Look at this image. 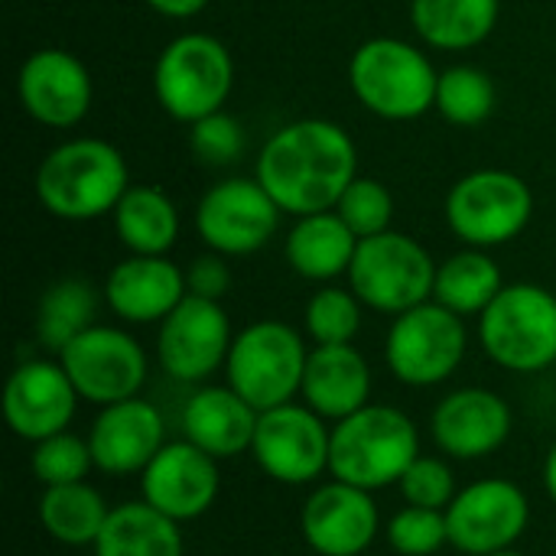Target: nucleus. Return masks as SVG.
I'll return each instance as SVG.
<instances>
[{"label":"nucleus","mask_w":556,"mask_h":556,"mask_svg":"<svg viewBox=\"0 0 556 556\" xmlns=\"http://www.w3.org/2000/svg\"><path fill=\"white\" fill-rule=\"evenodd\" d=\"M352 137L332 121H296L280 127L261 150L257 179L287 215L332 212L358 176Z\"/></svg>","instance_id":"1"},{"label":"nucleus","mask_w":556,"mask_h":556,"mask_svg":"<svg viewBox=\"0 0 556 556\" xmlns=\"http://www.w3.org/2000/svg\"><path fill=\"white\" fill-rule=\"evenodd\" d=\"M130 189L127 160L98 137H78L46 153L36 173L42 208L65 222H91L114 212Z\"/></svg>","instance_id":"2"},{"label":"nucleus","mask_w":556,"mask_h":556,"mask_svg":"<svg viewBox=\"0 0 556 556\" xmlns=\"http://www.w3.org/2000/svg\"><path fill=\"white\" fill-rule=\"evenodd\" d=\"M420 456V433L414 420L388 404H368L332 427L329 472L339 482L365 492L401 482L407 466Z\"/></svg>","instance_id":"3"},{"label":"nucleus","mask_w":556,"mask_h":556,"mask_svg":"<svg viewBox=\"0 0 556 556\" xmlns=\"http://www.w3.org/2000/svg\"><path fill=\"white\" fill-rule=\"evenodd\" d=\"M349 81L355 98L371 114L388 121H414L437 104L440 72L417 46L378 36L355 49Z\"/></svg>","instance_id":"4"},{"label":"nucleus","mask_w":556,"mask_h":556,"mask_svg":"<svg viewBox=\"0 0 556 556\" xmlns=\"http://www.w3.org/2000/svg\"><path fill=\"white\" fill-rule=\"evenodd\" d=\"M485 355L518 375H538L556 365V296L538 283H511L479 316Z\"/></svg>","instance_id":"5"},{"label":"nucleus","mask_w":556,"mask_h":556,"mask_svg":"<svg viewBox=\"0 0 556 556\" xmlns=\"http://www.w3.org/2000/svg\"><path fill=\"white\" fill-rule=\"evenodd\" d=\"M309 349L303 336L277 319H261L241 329L231 342L225 375L228 384L257 410L290 404L303 388Z\"/></svg>","instance_id":"6"},{"label":"nucleus","mask_w":556,"mask_h":556,"mask_svg":"<svg viewBox=\"0 0 556 556\" xmlns=\"http://www.w3.org/2000/svg\"><path fill=\"white\" fill-rule=\"evenodd\" d=\"M235 88L231 52L208 33L176 36L156 59L153 91L166 114L195 124L225 108Z\"/></svg>","instance_id":"7"},{"label":"nucleus","mask_w":556,"mask_h":556,"mask_svg":"<svg viewBox=\"0 0 556 556\" xmlns=\"http://www.w3.org/2000/svg\"><path fill=\"white\" fill-rule=\"evenodd\" d=\"M349 283L368 309L401 316L433 300L437 264L414 238L384 231L358 241Z\"/></svg>","instance_id":"8"},{"label":"nucleus","mask_w":556,"mask_h":556,"mask_svg":"<svg viewBox=\"0 0 556 556\" xmlns=\"http://www.w3.org/2000/svg\"><path fill=\"white\" fill-rule=\"evenodd\" d=\"M466 349L469 332L463 316L430 300L394 316V326L384 342V358L401 384L437 388L456 375L466 358Z\"/></svg>","instance_id":"9"},{"label":"nucleus","mask_w":556,"mask_h":556,"mask_svg":"<svg viewBox=\"0 0 556 556\" xmlns=\"http://www.w3.org/2000/svg\"><path fill=\"white\" fill-rule=\"evenodd\" d=\"M534 212L528 182L508 169H479L463 176L446 199V222L469 248H495L518 238Z\"/></svg>","instance_id":"10"},{"label":"nucleus","mask_w":556,"mask_h":556,"mask_svg":"<svg viewBox=\"0 0 556 556\" xmlns=\"http://www.w3.org/2000/svg\"><path fill=\"white\" fill-rule=\"evenodd\" d=\"M59 362L78 397L98 407L140 397L150 371L143 345L117 326L85 329L59 352Z\"/></svg>","instance_id":"11"},{"label":"nucleus","mask_w":556,"mask_h":556,"mask_svg":"<svg viewBox=\"0 0 556 556\" xmlns=\"http://www.w3.org/2000/svg\"><path fill=\"white\" fill-rule=\"evenodd\" d=\"M332 430L306 404H280L264 410L254 430L251 456L264 476L283 485H309L329 472Z\"/></svg>","instance_id":"12"},{"label":"nucleus","mask_w":556,"mask_h":556,"mask_svg":"<svg viewBox=\"0 0 556 556\" xmlns=\"http://www.w3.org/2000/svg\"><path fill=\"white\" fill-rule=\"evenodd\" d=\"M531 525V502L511 479H479L446 508L450 547L466 556L511 551Z\"/></svg>","instance_id":"13"},{"label":"nucleus","mask_w":556,"mask_h":556,"mask_svg":"<svg viewBox=\"0 0 556 556\" xmlns=\"http://www.w3.org/2000/svg\"><path fill=\"white\" fill-rule=\"evenodd\" d=\"M231 323L218 300L186 293V300L160 323L156 358L160 368L179 384H202L231 352Z\"/></svg>","instance_id":"14"},{"label":"nucleus","mask_w":556,"mask_h":556,"mask_svg":"<svg viewBox=\"0 0 556 556\" xmlns=\"http://www.w3.org/2000/svg\"><path fill=\"white\" fill-rule=\"evenodd\" d=\"M280 225V205L261 179H225L212 186L195 208V231L208 251L244 257L261 251Z\"/></svg>","instance_id":"15"},{"label":"nucleus","mask_w":556,"mask_h":556,"mask_svg":"<svg viewBox=\"0 0 556 556\" xmlns=\"http://www.w3.org/2000/svg\"><path fill=\"white\" fill-rule=\"evenodd\" d=\"M222 489L218 459L202 453L195 443H166L153 463L140 472V495L150 508L173 518L176 525L195 521L212 511Z\"/></svg>","instance_id":"16"},{"label":"nucleus","mask_w":556,"mask_h":556,"mask_svg":"<svg viewBox=\"0 0 556 556\" xmlns=\"http://www.w3.org/2000/svg\"><path fill=\"white\" fill-rule=\"evenodd\" d=\"M300 534L316 556H362L381 534V515L371 492L332 479L303 502Z\"/></svg>","instance_id":"17"},{"label":"nucleus","mask_w":556,"mask_h":556,"mask_svg":"<svg viewBox=\"0 0 556 556\" xmlns=\"http://www.w3.org/2000/svg\"><path fill=\"white\" fill-rule=\"evenodd\" d=\"M515 427L511 404L489 388H459L430 414V437L450 459L472 463L498 453Z\"/></svg>","instance_id":"18"},{"label":"nucleus","mask_w":556,"mask_h":556,"mask_svg":"<svg viewBox=\"0 0 556 556\" xmlns=\"http://www.w3.org/2000/svg\"><path fill=\"white\" fill-rule=\"evenodd\" d=\"M78 401L81 397L72 378L65 375L62 362L33 358L10 375L3 388V417L13 437L39 443L68 430Z\"/></svg>","instance_id":"19"},{"label":"nucleus","mask_w":556,"mask_h":556,"mask_svg":"<svg viewBox=\"0 0 556 556\" xmlns=\"http://www.w3.org/2000/svg\"><path fill=\"white\" fill-rule=\"evenodd\" d=\"M16 94L23 111L55 130L75 127L91 108L88 68L65 49L33 52L16 75Z\"/></svg>","instance_id":"20"},{"label":"nucleus","mask_w":556,"mask_h":556,"mask_svg":"<svg viewBox=\"0 0 556 556\" xmlns=\"http://www.w3.org/2000/svg\"><path fill=\"white\" fill-rule=\"evenodd\" d=\"M88 446L94 469L104 476H134L143 472L153 456L166 446V424L156 404L143 397L117 401L101 407L91 424Z\"/></svg>","instance_id":"21"},{"label":"nucleus","mask_w":556,"mask_h":556,"mask_svg":"<svg viewBox=\"0 0 556 556\" xmlns=\"http://www.w3.org/2000/svg\"><path fill=\"white\" fill-rule=\"evenodd\" d=\"M186 274L166 261V254H130L108 274L104 283L111 313L134 326L163 323L186 300Z\"/></svg>","instance_id":"22"},{"label":"nucleus","mask_w":556,"mask_h":556,"mask_svg":"<svg viewBox=\"0 0 556 556\" xmlns=\"http://www.w3.org/2000/svg\"><path fill=\"white\" fill-rule=\"evenodd\" d=\"M261 414L231 388H199L182 407V440L195 443L202 453L222 459H235L251 453L254 430Z\"/></svg>","instance_id":"23"},{"label":"nucleus","mask_w":556,"mask_h":556,"mask_svg":"<svg viewBox=\"0 0 556 556\" xmlns=\"http://www.w3.org/2000/svg\"><path fill=\"white\" fill-rule=\"evenodd\" d=\"M300 397L323 420H345L368 407L371 368L355 345H316L306 358Z\"/></svg>","instance_id":"24"},{"label":"nucleus","mask_w":556,"mask_h":556,"mask_svg":"<svg viewBox=\"0 0 556 556\" xmlns=\"http://www.w3.org/2000/svg\"><path fill=\"white\" fill-rule=\"evenodd\" d=\"M358 251V235L339 218V212L303 215L287 235L290 267L316 283H329L339 274H349Z\"/></svg>","instance_id":"25"},{"label":"nucleus","mask_w":556,"mask_h":556,"mask_svg":"<svg viewBox=\"0 0 556 556\" xmlns=\"http://www.w3.org/2000/svg\"><path fill=\"white\" fill-rule=\"evenodd\" d=\"M91 551L94 556H186V544L179 525L140 498L111 508Z\"/></svg>","instance_id":"26"},{"label":"nucleus","mask_w":556,"mask_h":556,"mask_svg":"<svg viewBox=\"0 0 556 556\" xmlns=\"http://www.w3.org/2000/svg\"><path fill=\"white\" fill-rule=\"evenodd\" d=\"M410 20L433 49L459 52L479 46L498 23V0H414Z\"/></svg>","instance_id":"27"},{"label":"nucleus","mask_w":556,"mask_h":556,"mask_svg":"<svg viewBox=\"0 0 556 556\" xmlns=\"http://www.w3.org/2000/svg\"><path fill=\"white\" fill-rule=\"evenodd\" d=\"M36 515L52 541L65 547H94L101 528L108 525L111 505L94 485L72 482V485L42 489Z\"/></svg>","instance_id":"28"},{"label":"nucleus","mask_w":556,"mask_h":556,"mask_svg":"<svg viewBox=\"0 0 556 556\" xmlns=\"http://www.w3.org/2000/svg\"><path fill=\"white\" fill-rule=\"evenodd\" d=\"M114 228L130 254H166L179 238V212L156 186H130L114 208Z\"/></svg>","instance_id":"29"},{"label":"nucleus","mask_w":556,"mask_h":556,"mask_svg":"<svg viewBox=\"0 0 556 556\" xmlns=\"http://www.w3.org/2000/svg\"><path fill=\"white\" fill-rule=\"evenodd\" d=\"M502 287L505 283L498 264L485 251L469 248L437 267L433 300L466 319V316H482L492 306V300L502 293Z\"/></svg>","instance_id":"30"},{"label":"nucleus","mask_w":556,"mask_h":556,"mask_svg":"<svg viewBox=\"0 0 556 556\" xmlns=\"http://www.w3.org/2000/svg\"><path fill=\"white\" fill-rule=\"evenodd\" d=\"M94 313H98V293L88 280L65 277L52 283L36 309L39 345L49 352H62L72 339H78L85 329L94 326Z\"/></svg>","instance_id":"31"},{"label":"nucleus","mask_w":556,"mask_h":556,"mask_svg":"<svg viewBox=\"0 0 556 556\" xmlns=\"http://www.w3.org/2000/svg\"><path fill=\"white\" fill-rule=\"evenodd\" d=\"M450 124L476 127L495 111V85L476 65H453L437 81V104Z\"/></svg>","instance_id":"32"},{"label":"nucleus","mask_w":556,"mask_h":556,"mask_svg":"<svg viewBox=\"0 0 556 556\" xmlns=\"http://www.w3.org/2000/svg\"><path fill=\"white\" fill-rule=\"evenodd\" d=\"M362 300L355 290L323 287L306 303V332L316 345H352L362 329Z\"/></svg>","instance_id":"33"},{"label":"nucleus","mask_w":556,"mask_h":556,"mask_svg":"<svg viewBox=\"0 0 556 556\" xmlns=\"http://www.w3.org/2000/svg\"><path fill=\"white\" fill-rule=\"evenodd\" d=\"M29 469H33V476H36V482L42 489L85 482L88 472L94 469V456H91L88 437L81 440V437L65 430V433H55L49 440L33 443Z\"/></svg>","instance_id":"34"},{"label":"nucleus","mask_w":556,"mask_h":556,"mask_svg":"<svg viewBox=\"0 0 556 556\" xmlns=\"http://www.w3.org/2000/svg\"><path fill=\"white\" fill-rule=\"evenodd\" d=\"M336 212H339V218H342V222L358 235V241H362V238L391 231L394 199H391V192H388L378 179L355 176L352 186L342 192Z\"/></svg>","instance_id":"35"},{"label":"nucleus","mask_w":556,"mask_h":556,"mask_svg":"<svg viewBox=\"0 0 556 556\" xmlns=\"http://www.w3.org/2000/svg\"><path fill=\"white\" fill-rule=\"evenodd\" d=\"M391 551L401 556H433L450 544V528H446V511L433 508H417L407 505L401 508L384 531Z\"/></svg>","instance_id":"36"},{"label":"nucleus","mask_w":556,"mask_h":556,"mask_svg":"<svg viewBox=\"0 0 556 556\" xmlns=\"http://www.w3.org/2000/svg\"><path fill=\"white\" fill-rule=\"evenodd\" d=\"M397 485H401V495L407 505L433 508V511H446L453 505V498L459 495L456 476H453L450 463L440 456H417Z\"/></svg>","instance_id":"37"},{"label":"nucleus","mask_w":556,"mask_h":556,"mask_svg":"<svg viewBox=\"0 0 556 556\" xmlns=\"http://www.w3.org/2000/svg\"><path fill=\"white\" fill-rule=\"evenodd\" d=\"M189 143H192V153L202 163L228 166L244 150V130H241V124L235 117H228L225 111H215V114H208V117L192 124Z\"/></svg>","instance_id":"38"},{"label":"nucleus","mask_w":556,"mask_h":556,"mask_svg":"<svg viewBox=\"0 0 556 556\" xmlns=\"http://www.w3.org/2000/svg\"><path fill=\"white\" fill-rule=\"evenodd\" d=\"M186 287L192 296L202 300H222L231 290V267L225 264V254H202L186 270Z\"/></svg>","instance_id":"39"},{"label":"nucleus","mask_w":556,"mask_h":556,"mask_svg":"<svg viewBox=\"0 0 556 556\" xmlns=\"http://www.w3.org/2000/svg\"><path fill=\"white\" fill-rule=\"evenodd\" d=\"M156 13L163 16H173V20H186V16H195L208 7V0H147Z\"/></svg>","instance_id":"40"},{"label":"nucleus","mask_w":556,"mask_h":556,"mask_svg":"<svg viewBox=\"0 0 556 556\" xmlns=\"http://www.w3.org/2000/svg\"><path fill=\"white\" fill-rule=\"evenodd\" d=\"M544 485H547V495H551V502L556 505V443L551 446V453H547V463H544Z\"/></svg>","instance_id":"41"},{"label":"nucleus","mask_w":556,"mask_h":556,"mask_svg":"<svg viewBox=\"0 0 556 556\" xmlns=\"http://www.w3.org/2000/svg\"><path fill=\"white\" fill-rule=\"evenodd\" d=\"M492 556H528V554H518V551L511 547V551H502V554H492Z\"/></svg>","instance_id":"42"}]
</instances>
